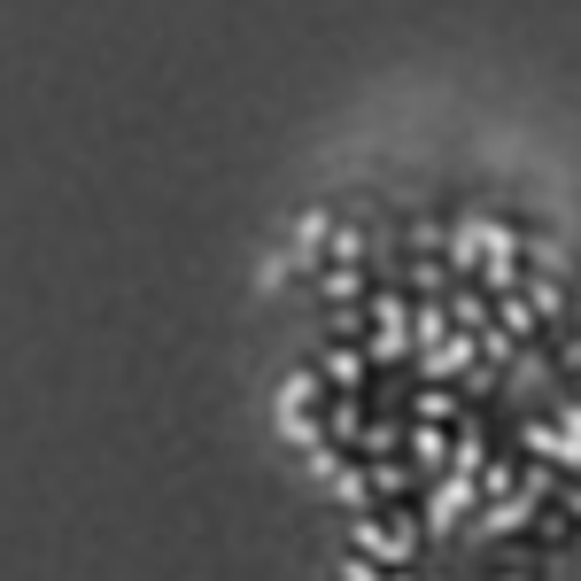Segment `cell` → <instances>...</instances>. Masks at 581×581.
<instances>
[{
    "instance_id": "6da1fadb",
    "label": "cell",
    "mask_w": 581,
    "mask_h": 581,
    "mask_svg": "<svg viewBox=\"0 0 581 581\" xmlns=\"http://www.w3.org/2000/svg\"><path fill=\"white\" fill-rule=\"evenodd\" d=\"M365 550H380V558H395V566H403V558H411V527H403V520H395V527H380V520H372V527H365Z\"/></svg>"
}]
</instances>
